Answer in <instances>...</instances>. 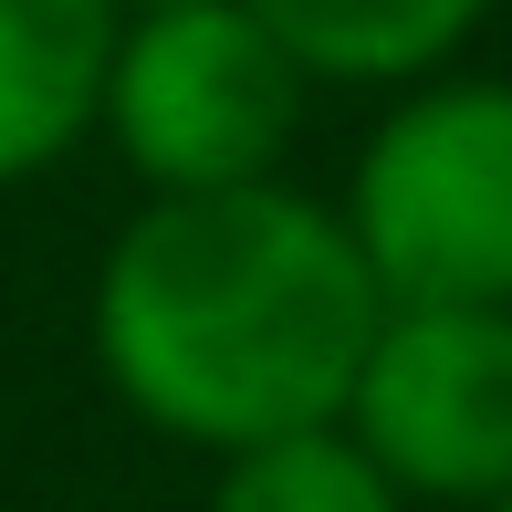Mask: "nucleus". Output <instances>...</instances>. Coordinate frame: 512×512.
<instances>
[{
  "instance_id": "obj_9",
  "label": "nucleus",
  "mask_w": 512,
  "mask_h": 512,
  "mask_svg": "<svg viewBox=\"0 0 512 512\" xmlns=\"http://www.w3.org/2000/svg\"><path fill=\"white\" fill-rule=\"evenodd\" d=\"M481 512H512V492H502V502H481Z\"/></svg>"
},
{
  "instance_id": "obj_3",
  "label": "nucleus",
  "mask_w": 512,
  "mask_h": 512,
  "mask_svg": "<svg viewBox=\"0 0 512 512\" xmlns=\"http://www.w3.org/2000/svg\"><path fill=\"white\" fill-rule=\"evenodd\" d=\"M304 105L314 74L272 42L251 0H178V11L115 21L95 136L147 178V199H199L283 178Z\"/></svg>"
},
{
  "instance_id": "obj_6",
  "label": "nucleus",
  "mask_w": 512,
  "mask_h": 512,
  "mask_svg": "<svg viewBox=\"0 0 512 512\" xmlns=\"http://www.w3.org/2000/svg\"><path fill=\"white\" fill-rule=\"evenodd\" d=\"M314 84H366L398 95L460 63V42L492 21V0H251Z\"/></svg>"
},
{
  "instance_id": "obj_2",
  "label": "nucleus",
  "mask_w": 512,
  "mask_h": 512,
  "mask_svg": "<svg viewBox=\"0 0 512 512\" xmlns=\"http://www.w3.org/2000/svg\"><path fill=\"white\" fill-rule=\"evenodd\" d=\"M335 209L387 304H512V74L398 84Z\"/></svg>"
},
{
  "instance_id": "obj_5",
  "label": "nucleus",
  "mask_w": 512,
  "mask_h": 512,
  "mask_svg": "<svg viewBox=\"0 0 512 512\" xmlns=\"http://www.w3.org/2000/svg\"><path fill=\"white\" fill-rule=\"evenodd\" d=\"M115 0H0V189L63 168L105 115Z\"/></svg>"
},
{
  "instance_id": "obj_1",
  "label": "nucleus",
  "mask_w": 512,
  "mask_h": 512,
  "mask_svg": "<svg viewBox=\"0 0 512 512\" xmlns=\"http://www.w3.org/2000/svg\"><path fill=\"white\" fill-rule=\"evenodd\" d=\"M377 272L335 199L262 178V189L147 199L95 262V335L105 387L178 450H262L324 429L356 398L377 345Z\"/></svg>"
},
{
  "instance_id": "obj_7",
  "label": "nucleus",
  "mask_w": 512,
  "mask_h": 512,
  "mask_svg": "<svg viewBox=\"0 0 512 512\" xmlns=\"http://www.w3.org/2000/svg\"><path fill=\"white\" fill-rule=\"evenodd\" d=\"M209 512H418V502L345 439V418H324V429L230 450L209 481Z\"/></svg>"
},
{
  "instance_id": "obj_8",
  "label": "nucleus",
  "mask_w": 512,
  "mask_h": 512,
  "mask_svg": "<svg viewBox=\"0 0 512 512\" xmlns=\"http://www.w3.org/2000/svg\"><path fill=\"white\" fill-rule=\"evenodd\" d=\"M136 11H178V0H115V21H136Z\"/></svg>"
},
{
  "instance_id": "obj_4",
  "label": "nucleus",
  "mask_w": 512,
  "mask_h": 512,
  "mask_svg": "<svg viewBox=\"0 0 512 512\" xmlns=\"http://www.w3.org/2000/svg\"><path fill=\"white\" fill-rule=\"evenodd\" d=\"M345 439L408 502L512 492V304H387L345 398Z\"/></svg>"
}]
</instances>
